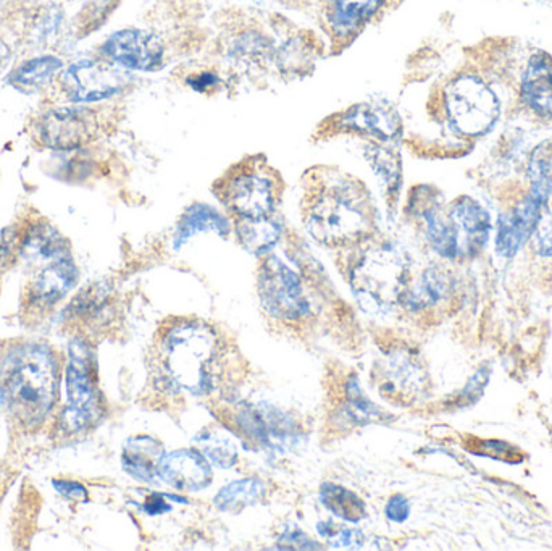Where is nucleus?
<instances>
[{"instance_id":"1","label":"nucleus","mask_w":552,"mask_h":551,"mask_svg":"<svg viewBox=\"0 0 552 551\" xmlns=\"http://www.w3.org/2000/svg\"><path fill=\"white\" fill-rule=\"evenodd\" d=\"M59 364L51 348L20 343L0 356V408L23 432L38 430L54 408Z\"/></svg>"},{"instance_id":"2","label":"nucleus","mask_w":552,"mask_h":551,"mask_svg":"<svg viewBox=\"0 0 552 551\" xmlns=\"http://www.w3.org/2000/svg\"><path fill=\"white\" fill-rule=\"evenodd\" d=\"M220 359L217 333L199 320H178L160 337V372L178 392L212 393L220 377Z\"/></svg>"},{"instance_id":"3","label":"nucleus","mask_w":552,"mask_h":551,"mask_svg":"<svg viewBox=\"0 0 552 551\" xmlns=\"http://www.w3.org/2000/svg\"><path fill=\"white\" fill-rule=\"evenodd\" d=\"M372 204L354 181H333L315 193L307 207L310 235L328 248H346L365 240L373 230Z\"/></svg>"},{"instance_id":"4","label":"nucleus","mask_w":552,"mask_h":551,"mask_svg":"<svg viewBox=\"0 0 552 551\" xmlns=\"http://www.w3.org/2000/svg\"><path fill=\"white\" fill-rule=\"evenodd\" d=\"M406 257L385 244L368 249L351 272L352 293L360 308L373 316H385L402 303L407 287Z\"/></svg>"},{"instance_id":"5","label":"nucleus","mask_w":552,"mask_h":551,"mask_svg":"<svg viewBox=\"0 0 552 551\" xmlns=\"http://www.w3.org/2000/svg\"><path fill=\"white\" fill-rule=\"evenodd\" d=\"M551 151L540 146L533 151L530 159V180L532 188L527 198L519 202L511 212L499 217L496 251L499 256L514 257L535 235L536 228L544 217L552 196Z\"/></svg>"},{"instance_id":"6","label":"nucleus","mask_w":552,"mask_h":551,"mask_svg":"<svg viewBox=\"0 0 552 551\" xmlns=\"http://www.w3.org/2000/svg\"><path fill=\"white\" fill-rule=\"evenodd\" d=\"M444 112L449 127L467 138L493 130L501 115L496 94L475 75H462L444 91Z\"/></svg>"},{"instance_id":"7","label":"nucleus","mask_w":552,"mask_h":551,"mask_svg":"<svg viewBox=\"0 0 552 551\" xmlns=\"http://www.w3.org/2000/svg\"><path fill=\"white\" fill-rule=\"evenodd\" d=\"M101 131V110L76 104L42 110L33 120L31 135L41 148L75 151L96 141Z\"/></svg>"},{"instance_id":"8","label":"nucleus","mask_w":552,"mask_h":551,"mask_svg":"<svg viewBox=\"0 0 552 551\" xmlns=\"http://www.w3.org/2000/svg\"><path fill=\"white\" fill-rule=\"evenodd\" d=\"M101 416V400L97 392L96 366L88 345L75 338L70 345L67 366V408L63 424L70 432H80Z\"/></svg>"},{"instance_id":"9","label":"nucleus","mask_w":552,"mask_h":551,"mask_svg":"<svg viewBox=\"0 0 552 551\" xmlns=\"http://www.w3.org/2000/svg\"><path fill=\"white\" fill-rule=\"evenodd\" d=\"M259 298L262 308L281 322H301L310 316V301L301 275L280 257L270 256L259 272Z\"/></svg>"},{"instance_id":"10","label":"nucleus","mask_w":552,"mask_h":551,"mask_svg":"<svg viewBox=\"0 0 552 551\" xmlns=\"http://www.w3.org/2000/svg\"><path fill=\"white\" fill-rule=\"evenodd\" d=\"M57 93L72 104L107 101L122 94L130 78L109 62L80 60L57 76Z\"/></svg>"},{"instance_id":"11","label":"nucleus","mask_w":552,"mask_h":551,"mask_svg":"<svg viewBox=\"0 0 552 551\" xmlns=\"http://www.w3.org/2000/svg\"><path fill=\"white\" fill-rule=\"evenodd\" d=\"M231 424L241 437L260 450L283 451L299 442V430L291 417L264 404H239Z\"/></svg>"},{"instance_id":"12","label":"nucleus","mask_w":552,"mask_h":551,"mask_svg":"<svg viewBox=\"0 0 552 551\" xmlns=\"http://www.w3.org/2000/svg\"><path fill=\"white\" fill-rule=\"evenodd\" d=\"M220 199L238 220L264 219L275 209V181L264 170L241 167L225 178Z\"/></svg>"},{"instance_id":"13","label":"nucleus","mask_w":552,"mask_h":551,"mask_svg":"<svg viewBox=\"0 0 552 551\" xmlns=\"http://www.w3.org/2000/svg\"><path fill=\"white\" fill-rule=\"evenodd\" d=\"M78 282V267L72 256L44 265L23 291L26 319L41 320L57 306Z\"/></svg>"},{"instance_id":"14","label":"nucleus","mask_w":552,"mask_h":551,"mask_svg":"<svg viewBox=\"0 0 552 551\" xmlns=\"http://www.w3.org/2000/svg\"><path fill=\"white\" fill-rule=\"evenodd\" d=\"M102 59L115 67L133 72H157L164 67L165 47L151 31L130 30L113 33L101 47Z\"/></svg>"},{"instance_id":"15","label":"nucleus","mask_w":552,"mask_h":551,"mask_svg":"<svg viewBox=\"0 0 552 551\" xmlns=\"http://www.w3.org/2000/svg\"><path fill=\"white\" fill-rule=\"evenodd\" d=\"M377 382L378 393L391 401L414 400L425 385V371L422 364L412 351L406 348H393L386 351L383 358L377 362L373 374Z\"/></svg>"},{"instance_id":"16","label":"nucleus","mask_w":552,"mask_h":551,"mask_svg":"<svg viewBox=\"0 0 552 551\" xmlns=\"http://www.w3.org/2000/svg\"><path fill=\"white\" fill-rule=\"evenodd\" d=\"M339 127L377 139L378 143H393L401 138L402 133L398 112L381 102H364L352 106L339 118Z\"/></svg>"},{"instance_id":"17","label":"nucleus","mask_w":552,"mask_h":551,"mask_svg":"<svg viewBox=\"0 0 552 551\" xmlns=\"http://www.w3.org/2000/svg\"><path fill=\"white\" fill-rule=\"evenodd\" d=\"M448 217L459 241L460 257L475 256L485 248L491 233V217L485 207L462 196L452 202Z\"/></svg>"},{"instance_id":"18","label":"nucleus","mask_w":552,"mask_h":551,"mask_svg":"<svg viewBox=\"0 0 552 551\" xmlns=\"http://www.w3.org/2000/svg\"><path fill=\"white\" fill-rule=\"evenodd\" d=\"M386 0H327L325 22L333 38L348 41L377 17Z\"/></svg>"},{"instance_id":"19","label":"nucleus","mask_w":552,"mask_h":551,"mask_svg":"<svg viewBox=\"0 0 552 551\" xmlns=\"http://www.w3.org/2000/svg\"><path fill=\"white\" fill-rule=\"evenodd\" d=\"M18 256L34 264H49L70 256V246L51 223L33 220L18 228Z\"/></svg>"},{"instance_id":"20","label":"nucleus","mask_w":552,"mask_h":551,"mask_svg":"<svg viewBox=\"0 0 552 551\" xmlns=\"http://www.w3.org/2000/svg\"><path fill=\"white\" fill-rule=\"evenodd\" d=\"M159 477L181 492H199L210 484L212 469L201 453L180 450L164 455L160 461Z\"/></svg>"},{"instance_id":"21","label":"nucleus","mask_w":552,"mask_h":551,"mask_svg":"<svg viewBox=\"0 0 552 551\" xmlns=\"http://www.w3.org/2000/svg\"><path fill=\"white\" fill-rule=\"evenodd\" d=\"M520 96L527 109L541 118L552 120V57L536 52L523 73Z\"/></svg>"},{"instance_id":"22","label":"nucleus","mask_w":552,"mask_h":551,"mask_svg":"<svg viewBox=\"0 0 552 551\" xmlns=\"http://www.w3.org/2000/svg\"><path fill=\"white\" fill-rule=\"evenodd\" d=\"M218 233L220 236H226L230 233V223L225 215L220 214L214 207L207 204H194L184 212L178 227H176L175 236H173V246L175 249L183 248L197 233Z\"/></svg>"},{"instance_id":"23","label":"nucleus","mask_w":552,"mask_h":551,"mask_svg":"<svg viewBox=\"0 0 552 551\" xmlns=\"http://www.w3.org/2000/svg\"><path fill=\"white\" fill-rule=\"evenodd\" d=\"M109 290L102 285H92L81 291L80 295L68 304L65 312V322L68 327L72 325L78 332L94 329L97 322L105 314V309L109 308Z\"/></svg>"},{"instance_id":"24","label":"nucleus","mask_w":552,"mask_h":551,"mask_svg":"<svg viewBox=\"0 0 552 551\" xmlns=\"http://www.w3.org/2000/svg\"><path fill=\"white\" fill-rule=\"evenodd\" d=\"M451 293V278L441 269H428L420 275L412 287H407L402 304L410 311H425V309L441 303Z\"/></svg>"},{"instance_id":"25","label":"nucleus","mask_w":552,"mask_h":551,"mask_svg":"<svg viewBox=\"0 0 552 551\" xmlns=\"http://www.w3.org/2000/svg\"><path fill=\"white\" fill-rule=\"evenodd\" d=\"M164 455V448L154 438H133L123 451V466L131 476L149 482L159 476L160 461Z\"/></svg>"},{"instance_id":"26","label":"nucleus","mask_w":552,"mask_h":551,"mask_svg":"<svg viewBox=\"0 0 552 551\" xmlns=\"http://www.w3.org/2000/svg\"><path fill=\"white\" fill-rule=\"evenodd\" d=\"M63 70V62L54 55H44L21 64L10 75V85L23 93H36L52 85Z\"/></svg>"},{"instance_id":"27","label":"nucleus","mask_w":552,"mask_h":551,"mask_svg":"<svg viewBox=\"0 0 552 551\" xmlns=\"http://www.w3.org/2000/svg\"><path fill=\"white\" fill-rule=\"evenodd\" d=\"M283 225L270 217L256 220H238L236 236L243 248L254 256H264L280 241Z\"/></svg>"},{"instance_id":"28","label":"nucleus","mask_w":552,"mask_h":551,"mask_svg":"<svg viewBox=\"0 0 552 551\" xmlns=\"http://www.w3.org/2000/svg\"><path fill=\"white\" fill-rule=\"evenodd\" d=\"M344 417L348 419L351 424L357 425V427H364V425L373 424V422H380L385 413L378 408L377 404L372 403L365 396L364 390L360 387L357 377H349L344 383V395L343 406H341Z\"/></svg>"},{"instance_id":"29","label":"nucleus","mask_w":552,"mask_h":551,"mask_svg":"<svg viewBox=\"0 0 552 551\" xmlns=\"http://www.w3.org/2000/svg\"><path fill=\"white\" fill-rule=\"evenodd\" d=\"M323 505L335 514L336 518L346 522H359L367 516L364 501L348 488L336 484H325L320 490Z\"/></svg>"},{"instance_id":"30","label":"nucleus","mask_w":552,"mask_h":551,"mask_svg":"<svg viewBox=\"0 0 552 551\" xmlns=\"http://www.w3.org/2000/svg\"><path fill=\"white\" fill-rule=\"evenodd\" d=\"M264 493V484L259 479L238 480L218 492L215 506L222 511L236 513L247 506L256 505L257 501L262 500Z\"/></svg>"},{"instance_id":"31","label":"nucleus","mask_w":552,"mask_h":551,"mask_svg":"<svg viewBox=\"0 0 552 551\" xmlns=\"http://www.w3.org/2000/svg\"><path fill=\"white\" fill-rule=\"evenodd\" d=\"M197 448L210 464L230 469L238 461V446L220 430H204L196 438Z\"/></svg>"},{"instance_id":"32","label":"nucleus","mask_w":552,"mask_h":551,"mask_svg":"<svg viewBox=\"0 0 552 551\" xmlns=\"http://www.w3.org/2000/svg\"><path fill=\"white\" fill-rule=\"evenodd\" d=\"M367 157L372 169L375 170L377 177L385 186L386 193L389 196H398L402 180L399 157L386 146H380V143L373 144L372 148H368Z\"/></svg>"},{"instance_id":"33","label":"nucleus","mask_w":552,"mask_h":551,"mask_svg":"<svg viewBox=\"0 0 552 551\" xmlns=\"http://www.w3.org/2000/svg\"><path fill=\"white\" fill-rule=\"evenodd\" d=\"M318 534L322 535L323 539L331 543L333 547L338 548L359 547L362 540H364L359 530L339 526L335 522H320L318 524Z\"/></svg>"},{"instance_id":"34","label":"nucleus","mask_w":552,"mask_h":551,"mask_svg":"<svg viewBox=\"0 0 552 551\" xmlns=\"http://www.w3.org/2000/svg\"><path fill=\"white\" fill-rule=\"evenodd\" d=\"M535 246L538 254L543 257H552V214L541 220L535 232Z\"/></svg>"},{"instance_id":"35","label":"nucleus","mask_w":552,"mask_h":551,"mask_svg":"<svg viewBox=\"0 0 552 551\" xmlns=\"http://www.w3.org/2000/svg\"><path fill=\"white\" fill-rule=\"evenodd\" d=\"M222 80L214 72H199L186 78V85L196 91V93L207 94L209 91H215L220 86Z\"/></svg>"},{"instance_id":"36","label":"nucleus","mask_w":552,"mask_h":551,"mask_svg":"<svg viewBox=\"0 0 552 551\" xmlns=\"http://www.w3.org/2000/svg\"><path fill=\"white\" fill-rule=\"evenodd\" d=\"M278 542H280L281 548H291V550H314V548H318L317 545L299 529L285 530V534L281 535Z\"/></svg>"},{"instance_id":"37","label":"nucleus","mask_w":552,"mask_h":551,"mask_svg":"<svg viewBox=\"0 0 552 551\" xmlns=\"http://www.w3.org/2000/svg\"><path fill=\"white\" fill-rule=\"evenodd\" d=\"M410 503L406 497L402 495H394L393 498H389L388 505H386V516L389 521L404 522L409 518Z\"/></svg>"},{"instance_id":"38","label":"nucleus","mask_w":552,"mask_h":551,"mask_svg":"<svg viewBox=\"0 0 552 551\" xmlns=\"http://www.w3.org/2000/svg\"><path fill=\"white\" fill-rule=\"evenodd\" d=\"M54 487L63 497L72 498L76 501L88 500L86 488L78 482H73V480H54Z\"/></svg>"},{"instance_id":"39","label":"nucleus","mask_w":552,"mask_h":551,"mask_svg":"<svg viewBox=\"0 0 552 551\" xmlns=\"http://www.w3.org/2000/svg\"><path fill=\"white\" fill-rule=\"evenodd\" d=\"M165 498H167V495L152 493L151 497L147 498L146 503H144L146 513L151 514V516H157V514H164L167 513V511H170L172 506L168 505Z\"/></svg>"}]
</instances>
